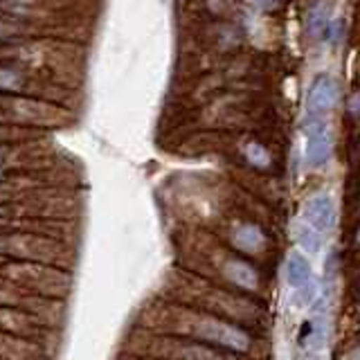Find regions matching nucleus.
Segmentation results:
<instances>
[{"label":"nucleus","mask_w":360,"mask_h":360,"mask_svg":"<svg viewBox=\"0 0 360 360\" xmlns=\"http://www.w3.org/2000/svg\"><path fill=\"white\" fill-rule=\"evenodd\" d=\"M295 236H297V243H300V248L307 255H318L320 250H322V243H324V236L322 234H318L315 230H311L307 223H302L300 219H297V223H295Z\"/></svg>","instance_id":"nucleus-9"},{"label":"nucleus","mask_w":360,"mask_h":360,"mask_svg":"<svg viewBox=\"0 0 360 360\" xmlns=\"http://www.w3.org/2000/svg\"><path fill=\"white\" fill-rule=\"evenodd\" d=\"M338 101V84L331 75H318L307 93V120L324 117Z\"/></svg>","instance_id":"nucleus-5"},{"label":"nucleus","mask_w":360,"mask_h":360,"mask_svg":"<svg viewBox=\"0 0 360 360\" xmlns=\"http://www.w3.org/2000/svg\"><path fill=\"white\" fill-rule=\"evenodd\" d=\"M32 239L34 236H3L0 234V257L14 255V257H32Z\"/></svg>","instance_id":"nucleus-10"},{"label":"nucleus","mask_w":360,"mask_h":360,"mask_svg":"<svg viewBox=\"0 0 360 360\" xmlns=\"http://www.w3.org/2000/svg\"><path fill=\"white\" fill-rule=\"evenodd\" d=\"M304 138H307V146H304V155L311 167H320L329 160L331 155V131L324 117H311L307 120L304 127Z\"/></svg>","instance_id":"nucleus-2"},{"label":"nucleus","mask_w":360,"mask_h":360,"mask_svg":"<svg viewBox=\"0 0 360 360\" xmlns=\"http://www.w3.org/2000/svg\"><path fill=\"white\" fill-rule=\"evenodd\" d=\"M286 281L290 288L300 290L304 304H313L318 297V279L313 277L309 262L300 252H290L286 259Z\"/></svg>","instance_id":"nucleus-4"},{"label":"nucleus","mask_w":360,"mask_h":360,"mask_svg":"<svg viewBox=\"0 0 360 360\" xmlns=\"http://www.w3.org/2000/svg\"><path fill=\"white\" fill-rule=\"evenodd\" d=\"M356 243L360 245V228H358V232H356Z\"/></svg>","instance_id":"nucleus-16"},{"label":"nucleus","mask_w":360,"mask_h":360,"mask_svg":"<svg viewBox=\"0 0 360 360\" xmlns=\"http://www.w3.org/2000/svg\"><path fill=\"white\" fill-rule=\"evenodd\" d=\"M300 221L307 223L311 230H315L318 234H329L333 228V221H335V205H333V198L326 194V191H318L313 194L311 198H307L300 214Z\"/></svg>","instance_id":"nucleus-3"},{"label":"nucleus","mask_w":360,"mask_h":360,"mask_svg":"<svg viewBox=\"0 0 360 360\" xmlns=\"http://www.w3.org/2000/svg\"><path fill=\"white\" fill-rule=\"evenodd\" d=\"M18 86H20V75L16 70L3 68L0 70V90H16Z\"/></svg>","instance_id":"nucleus-13"},{"label":"nucleus","mask_w":360,"mask_h":360,"mask_svg":"<svg viewBox=\"0 0 360 360\" xmlns=\"http://www.w3.org/2000/svg\"><path fill=\"white\" fill-rule=\"evenodd\" d=\"M232 241L243 252H259L266 245V236L262 230L257 228V225L245 223V225H239V228L234 230Z\"/></svg>","instance_id":"nucleus-8"},{"label":"nucleus","mask_w":360,"mask_h":360,"mask_svg":"<svg viewBox=\"0 0 360 360\" xmlns=\"http://www.w3.org/2000/svg\"><path fill=\"white\" fill-rule=\"evenodd\" d=\"M245 158H248V162L259 167V169H266L270 165V155L268 151L264 149L262 144H257V142H250L245 146Z\"/></svg>","instance_id":"nucleus-12"},{"label":"nucleus","mask_w":360,"mask_h":360,"mask_svg":"<svg viewBox=\"0 0 360 360\" xmlns=\"http://www.w3.org/2000/svg\"><path fill=\"white\" fill-rule=\"evenodd\" d=\"M189 333L202 342L228 349V352L243 354L250 349V335L241 331L236 324L214 318V315H194L189 324Z\"/></svg>","instance_id":"nucleus-1"},{"label":"nucleus","mask_w":360,"mask_h":360,"mask_svg":"<svg viewBox=\"0 0 360 360\" xmlns=\"http://www.w3.org/2000/svg\"><path fill=\"white\" fill-rule=\"evenodd\" d=\"M0 178H3V165H0Z\"/></svg>","instance_id":"nucleus-17"},{"label":"nucleus","mask_w":360,"mask_h":360,"mask_svg":"<svg viewBox=\"0 0 360 360\" xmlns=\"http://www.w3.org/2000/svg\"><path fill=\"white\" fill-rule=\"evenodd\" d=\"M162 349L172 360H232L219 349H212L200 342H185V340H165Z\"/></svg>","instance_id":"nucleus-6"},{"label":"nucleus","mask_w":360,"mask_h":360,"mask_svg":"<svg viewBox=\"0 0 360 360\" xmlns=\"http://www.w3.org/2000/svg\"><path fill=\"white\" fill-rule=\"evenodd\" d=\"M225 277H228L232 284H236L239 288H245V290H255L259 284L257 270L250 264L241 262V259H230V262L225 264Z\"/></svg>","instance_id":"nucleus-7"},{"label":"nucleus","mask_w":360,"mask_h":360,"mask_svg":"<svg viewBox=\"0 0 360 360\" xmlns=\"http://www.w3.org/2000/svg\"><path fill=\"white\" fill-rule=\"evenodd\" d=\"M9 302H11V297L7 295V290L0 288V304H9Z\"/></svg>","instance_id":"nucleus-14"},{"label":"nucleus","mask_w":360,"mask_h":360,"mask_svg":"<svg viewBox=\"0 0 360 360\" xmlns=\"http://www.w3.org/2000/svg\"><path fill=\"white\" fill-rule=\"evenodd\" d=\"M300 342L307 349H320L324 342V322L322 320H309L302 329Z\"/></svg>","instance_id":"nucleus-11"},{"label":"nucleus","mask_w":360,"mask_h":360,"mask_svg":"<svg viewBox=\"0 0 360 360\" xmlns=\"http://www.w3.org/2000/svg\"><path fill=\"white\" fill-rule=\"evenodd\" d=\"M5 219H7V210L0 207V223H5Z\"/></svg>","instance_id":"nucleus-15"}]
</instances>
